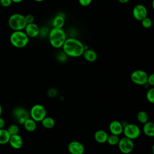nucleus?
<instances>
[{
    "instance_id": "nucleus-1",
    "label": "nucleus",
    "mask_w": 154,
    "mask_h": 154,
    "mask_svg": "<svg viewBox=\"0 0 154 154\" xmlns=\"http://www.w3.org/2000/svg\"><path fill=\"white\" fill-rule=\"evenodd\" d=\"M62 49L67 57L77 58L82 55L86 47L79 40L74 37H69L66 38Z\"/></svg>"
},
{
    "instance_id": "nucleus-2",
    "label": "nucleus",
    "mask_w": 154,
    "mask_h": 154,
    "mask_svg": "<svg viewBox=\"0 0 154 154\" xmlns=\"http://www.w3.org/2000/svg\"><path fill=\"white\" fill-rule=\"evenodd\" d=\"M48 38L50 45L55 49L62 48L67 36L63 28H52L48 33Z\"/></svg>"
},
{
    "instance_id": "nucleus-3",
    "label": "nucleus",
    "mask_w": 154,
    "mask_h": 154,
    "mask_svg": "<svg viewBox=\"0 0 154 154\" xmlns=\"http://www.w3.org/2000/svg\"><path fill=\"white\" fill-rule=\"evenodd\" d=\"M29 38L23 31H14L10 36V42L15 48H23L27 46Z\"/></svg>"
},
{
    "instance_id": "nucleus-4",
    "label": "nucleus",
    "mask_w": 154,
    "mask_h": 154,
    "mask_svg": "<svg viewBox=\"0 0 154 154\" xmlns=\"http://www.w3.org/2000/svg\"><path fill=\"white\" fill-rule=\"evenodd\" d=\"M8 23L10 28L14 31H23L26 25L25 16L20 13H14L11 14L8 18Z\"/></svg>"
},
{
    "instance_id": "nucleus-5",
    "label": "nucleus",
    "mask_w": 154,
    "mask_h": 154,
    "mask_svg": "<svg viewBox=\"0 0 154 154\" xmlns=\"http://www.w3.org/2000/svg\"><path fill=\"white\" fill-rule=\"evenodd\" d=\"M31 118L35 122H40L46 116V110L44 106L40 104L34 105L29 111Z\"/></svg>"
},
{
    "instance_id": "nucleus-6",
    "label": "nucleus",
    "mask_w": 154,
    "mask_h": 154,
    "mask_svg": "<svg viewBox=\"0 0 154 154\" xmlns=\"http://www.w3.org/2000/svg\"><path fill=\"white\" fill-rule=\"evenodd\" d=\"M148 74L143 70L137 69L133 71L131 74V79L132 82L138 85H143L147 84Z\"/></svg>"
},
{
    "instance_id": "nucleus-7",
    "label": "nucleus",
    "mask_w": 154,
    "mask_h": 154,
    "mask_svg": "<svg viewBox=\"0 0 154 154\" xmlns=\"http://www.w3.org/2000/svg\"><path fill=\"white\" fill-rule=\"evenodd\" d=\"M123 132L125 136V137H127L131 140H134L137 138L141 133V131L140 128L132 123L126 124L123 127Z\"/></svg>"
},
{
    "instance_id": "nucleus-8",
    "label": "nucleus",
    "mask_w": 154,
    "mask_h": 154,
    "mask_svg": "<svg viewBox=\"0 0 154 154\" xmlns=\"http://www.w3.org/2000/svg\"><path fill=\"white\" fill-rule=\"evenodd\" d=\"M117 145L120 151L124 154L130 153L134 148L133 140L125 137L120 139Z\"/></svg>"
},
{
    "instance_id": "nucleus-9",
    "label": "nucleus",
    "mask_w": 154,
    "mask_h": 154,
    "mask_svg": "<svg viewBox=\"0 0 154 154\" xmlns=\"http://www.w3.org/2000/svg\"><path fill=\"white\" fill-rule=\"evenodd\" d=\"M132 16L135 19L141 22L147 17V10L144 5L137 4L132 9Z\"/></svg>"
},
{
    "instance_id": "nucleus-10",
    "label": "nucleus",
    "mask_w": 154,
    "mask_h": 154,
    "mask_svg": "<svg viewBox=\"0 0 154 154\" xmlns=\"http://www.w3.org/2000/svg\"><path fill=\"white\" fill-rule=\"evenodd\" d=\"M13 116L17 122L21 125H23L25 120L29 118V114L26 109L23 108L17 107L13 111Z\"/></svg>"
},
{
    "instance_id": "nucleus-11",
    "label": "nucleus",
    "mask_w": 154,
    "mask_h": 154,
    "mask_svg": "<svg viewBox=\"0 0 154 154\" xmlns=\"http://www.w3.org/2000/svg\"><path fill=\"white\" fill-rule=\"evenodd\" d=\"M68 150L70 154H83L85 151L84 145L77 141H72L67 147Z\"/></svg>"
},
{
    "instance_id": "nucleus-12",
    "label": "nucleus",
    "mask_w": 154,
    "mask_h": 154,
    "mask_svg": "<svg viewBox=\"0 0 154 154\" xmlns=\"http://www.w3.org/2000/svg\"><path fill=\"white\" fill-rule=\"evenodd\" d=\"M40 29V27L34 22L32 23L26 24L24 29V32L29 38H34L39 35Z\"/></svg>"
},
{
    "instance_id": "nucleus-13",
    "label": "nucleus",
    "mask_w": 154,
    "mask_h": 154,
    "mask_svg": "<svg viewBox=\"0 0 154 154\" xmlns=\"http://www.w3.org/2000/svg\"><path fill=\"white\" fill-rule=\"evenodd\" d=\"M109 130L111 134L119 136L123 132V125L118 120H113L109 125Z\"/></svg>"
},
{
    "instance_id": "nucleus-14",
    "label": "nucleus",
    "mask_w": 154,
    "mask_h": 154,
    "mask_svg": "<svg viewBox=\"0 0 154 154\" xmlns=\"http://www.w3.org/2000/svg\"><path fill=\"white\" fill-rule=\"evenodd\" d=\"M8 143L14 149H19L23 146V139L20 135L19 134L11 135Z\"/></svg>"
},
{
    "instance_id": "nucleus-15",
    "label": "nucleus",
    "mask_w": 154,
    "mask_h": 154,
    "mask_svg": "<svg viewBox=\"0 0 154 154\" xmlns=\"http://www.w3.org/2000/svg\"><path fill=\"white\" fill-rule=\"evenodd\" d=\"M84 58L88 62H94L97 58V54L96 52L93 49L86 48L82 54Z\"/></svg>"
},
{
    "instance_id": "nucleus-16",
    "label": "nucleus",
    "mask_w": 154,
    "mask_h": 154,
    "mask_svg": "<svg viewBox=\"0 0 154 154\" xmlns=\"http://www.w3.org/2000/svg\"><path fill=\"white\" fill-rule=\"evenodd\" d=\"M108 134L104 130H98L95 132L94 134V140L99 143H104L106 142L108 138Z\"/></svg>"
},
{
    "instance_id": "nucleus-17",
    "label": "nucleus",
    "mask_w": 154,
    "mask_h": 154,
    "mask_svg": "<svg viewBox=\"0 0 154 154\" xmlns=\"http://www.w3.org/2000/svg\"><path fill=\"white\" fill-rule=\"evenodd\" d=\"M53 28H63L65 23L64 17L60 14H57L52 20Z\"/></svg>"
},
{
    "instance_id": "nucleus-18",
    "label": "nucleus",
    "mask_w": 154,
    "mask_h": 154,
    "mask_svg": "<svg viewBox=\"0 0 154 154\" xmlns=\"http://www.w3.org/2000/svg\"><path fill=\"white\" fill-rule=\"evenodd\" d=\"M143 132L144 134L149 137H154V123L152 122H147L144 124Z\"/></svg>"
},
{
    "instance_id": "nucleus-19",
    "label": "nucleus",
    "mask_w": 154,
    "mask_h": 154,
    "mask_svg": "<svg viewBox=\"0 0 154 154\" xmlns=\"http://www.w3.org/2000/svg\"><path fill=\"white\" fill-rule=\"evenodd\" d=\"M23 125L25 130L29 132L34 131L37 127L36 122L34 120H32L31 118H29V117L25 120V122Z\"/></svg>"
},
{
    "instance_id": "nucleus-20",
    "label": "nucleus",
    "mask_w": 154,
    "mask_h": 154,
    "mask_svg": "<svg viewBox=\"0 0 154 154\" xmlns=\"http://www.w3.org/2000/svg\"><path fill=\"white\" fill-rule=\"evenodd\" d=\"M11 135L5 129H0V144H6L8 143Z\"/></svg>"
},
{
    "instance_id": "nucleus-21",
    "label": "nucleus",
    "mask_w": 154,
    "mask_h": 154,
    "mask_svg": "<svg viewBox=\"0 0 154 154\" xmlns=\"http://www.w3.org/2000/svg\"><path fill=\"white\" fill-rule=\"evenodd\" d=\"M42 126L46 129H51L52 128L55 124L54 119L51 117H45L41 121Z\"/></svg>"
},
{
    "instance_id": "nucleus-22",
    "label": "nucleus",
    "mask_w": 154,
    "mask_h": 154,
    "mask_svg": "<svg viewBox=\"0 0 154 154\" xmlns=\"http://www.w3.org/2000/svg\"><path fill=\"white\" fill-rule=\"evenodd\" d=\"M137 118L139 122L143 124L148 122V115L144 111H139L137 115Z\"/></svg>"
},
{
    "instance_id": "nucleus-23",
    "label": "nucleus",
    "mask_w": 154,
    "mask_h": 154,
    "mask_svg": "<svg viewBox=\"0 0 154 154\" xmlns=\"http://www.w3.org/2000/svg\"><path fill=\"white\" fill-rule=\"evenodd\" d=\"M119 140H120V138L118 135L111 134V135H108L106 143L111 146H115L118 144Z\"/></svg>"
},
{
    "instance_id": "nucleus-24",
    "label": "nucleus",
    "mask_w": 154,
    "mask_h": 154,
    "mask_svg": "<svg viewBox=\"0 0 154 154\" xmlns=\"http://www.w3.org/2000/svg\"><path fill=\"white\" fill-rule=\"evenodd\" d=\"M7 130L8 132V133L10 134V135H14L19 134V126L17 125H15V124L10 125L8 127Z\"/></svg>"
},
{
    "instance_id": "nucleus-25",
    "label": "nucleus",
    "mask_w": 154,
    "mask_h": 154,
    "mask_svg": "<svg viewBox=\"0 0 154 154\" xmlns=\"http://www.w3.org/2000/svg\"><path fill=\"white\" fill-rule=\"evenodd\" d=\"M146 99L150 103H154V88L153 87L149 89L147 91Z\"/></svg>"
},
{
    "instance_id": "nucleus-26",
    "label": "nucleus",
    "mask_w": 154,
    "mask_h": 154,
    "mask_svg": "<svg viewBox=\"0 0 154 154\" xmlns=\"http://www.w3.org/2000/svg\"><path fill=\"white\" fill-rule=\"evenodd\" d=\"M141 25L144 28H150L152 25V21L149 17H146L141 21Z\"/></svg>"
},
{
    "instance_id": "nucleus-27",
    "label": "nucleus",
    "mask_w": 154,
    "mask_h": 154,
    "mask_svg": "<svg viewBox=\"0 0 154 154\" xmlns=\"http://www.w3.org/2000/svg\"><path fill=\"white\" fill-rule=\"evenodd\" d=\"M67 57H68L66 55V54L63 51L58 52V54H57V60H58V61H61V62L66 61Z\"/></svg>"
},
{
    "instance_id": "nucleus-28",
    "label": "nucleus",
    "mask_w": 154,
    "mask_h": 154,
    "mask_svg": "<svg viewBox=\"0 0 154 154\" xmlns=\"http://www.w3.org/2000/svg\"><path fill=\"white\" fill-rule=\"evenodd\" d=\"M25 19L26 24L32 23H34V16L32 14H28L25 16Z\"/></svg>"
},
{
    "instance_id": "nucleus-29",
    "label": "nucleus",
    "mask_w": 154,
    "mask_h": 154,
    "mask_svg": "<svg viewBox=\"0 0 154 154\" xmlns=\"http://www.w3.org/2000/svg\"><path fill=\"white\" fill-rule=\"evenodd\" d=\"M12 3L11 0H0V5L3 7H8Z\"/></svg>"
},
{
    "instance_id": "nucleus-30",
    "label": "nucleus",
    "mask_w": 154,
    "mask_h": 154,
    "mask_svg": "<svg viewBox=\"0 0 154 154\" xmlns=\"http://www.w3.org/2000/svg\"><path fill=\"white\" fill-rule=\"evenodd\" d=\"M58 93V91L55 88H50L48 90V96L51 97H55Z\"/></svg>"
},
{
    "instance_id": "nucleus-31",
    "label": "nucleus",
    "mask_w": 154,
    "mask_h": 154,
    "mask_svg": "<svg viewBox=\"0 0 154 154\" xmlns=\"http://www.w3.org/2000/svg\"><path fill=\"white\" fill-rule=\"evenodd\" d=\"M147 84H148L150 86L154 85V75L153 73H152L149 75H148L147 79Z\"/></svg>"
},
{
    "instance_id": "nucleus-32",
    "label": "nucleus",
    "mask_w": 154,
    "mask_h": 154,
    "mask_svg": "<svg viewBox=\"0 0 154 154\" xmlns=\"http://www.w3.org/2000/svg\"><path fill=\"white\" fill-rule=\"evenodd\" d=\"M93 0H78L79 4L83 7L88 6L92 2Z\"/></svg>"
},
{
    "instance_id": "nucleus-33",
    "label": "nucleus",
    "mask_w": 154,
    "mask_h": 154,
    "mask_svg": "<svg viewBox=\"0 0 154 154\" xmlns=\"http://www.w3.org/2000/svg\"><path fill=\"white\" fill-rule=\"evenodd\" d=\"M5 122L4 119L1 117H0V129L4 128V127L5 126Z\"/></svg>"
},
{
    "instance_id": "nucleus-34",
    "label": "nucleus",
    "mask_w": 154,
    "mask_h": 154,
    "mask_svg": "<svg viewBox=\"0 0 154 154\" xmlns=\"http://www.w3.org/2000/svg\"><path fill=\"white\" fill-rule=\"evenodd\" d=\"M130 0H118V1L121 4H126L128 3Z\"/></svg>"
},
{
    "instance_id": "nucleus-35",
    "label": "nucleus",
    "mask_w": 154,
    "mask_h": 154,
    "mask_svg": "<svg viewBox=\"0 0 154 154\" xmlns=\"http://www.w3.org/2000/svg\"><path fill=\"white\" fill-rule=\"evenodd\" d=\"M14 3H20V2H22L23 0H11Z\"/></svg>"
},
{
    "instance_id": "nucleus-36",
    "label": "nucleus",
    "mask_w": 154,
    "mask_h": 154,
    "mask_svg": "<svg viewBox=\"0 0 154 154\" xmlns=\"http://www.w3.org/2000/svg\"><path fill=\"white\" fill-rule=\"evenodd\" d=\"M2 112V106L0 104V117H1Z\"/></svg>"
},
{
    "instance_id": "nucleus-37",
    "label": "nucleus",
    "mask_w": 154,
    "mask_h": 154,
    "mask_svg": "<svg viewBox=\"0 0 154 154\" xmlns=\"http://www.w3.org/2000/svg\"><path fill=\"white\" fill-rule=\"evenodd\" d=\"M34 1H35V2H42V1H43L44 0H34Z\"/></svg>"
},
{
    "instance_id": "nucleus-38",
    "label": "nucleus",
    "mask_w": 154,
    "mask_h": 154,
    "mask_svg": "<svg viewBox=\"0 0 154 154\" xmlns=\"http://www.w3.org/2000/svg\"><path fill=\"white\" fill-rule=\"evenodd\" d=\"M0 7H1V5H0Z\"/></svg>"
},
{
    "instance_id": "nucleus-39",
    "label": "nucleus",
    "mask_w": 154,
    "mask_h": 154,
    "mask_svg": "<svg viewBox=\"0 0 154 154\" xmlns=\"http://www.w3.org/2000/svg\"><path fill=\"white\" fill-rule=\"evenodd\" d=\"M151 154H153V153H151Z\"/></svg>"
}]
</instances>
